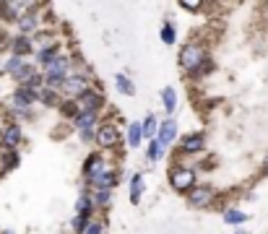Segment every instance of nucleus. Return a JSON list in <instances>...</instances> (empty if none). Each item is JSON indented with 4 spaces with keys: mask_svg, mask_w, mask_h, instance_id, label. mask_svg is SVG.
Listing matches in <instances>:
<instances>
[{
    "mask_svg": "<svg viewBox=\"0 0 268 234\" xmlns=\"http://www.w3.org/2000/svg\"><path fill=\"white\" fill-rule=\"evenodd\" d=\"M214 198H216V193H214V187H209V185H198V187H193V190L188 193V203L195 206V208H203V206L214 203Z\"/></svg>",
    "mask_w": 268,
    "mask_h": 234,
    "instance_id": "obj_4",
    "label": "nucleus"
},
{
    "mask_svg": "<svg viewBox=\"0 0 268 234\" xmlns=\"http://www.w3.org/2000/svg\"><path fill=\"white\" fill-rule=\"evenodd\" d=\"M92 200H94L97 206H109V200H112V193H109V190H94V193H92Z\"/></svg>",
    "mask_w": 268,
    "mask_h": 234,
    "instance_id": "obj_28",
    "label": "nucleus"
},
{
    "mask_svg": "<svg viewBox=\"0 0 268 234\" xmlns=\"http://www.w3.org/2000/svg\"><path fill=\"white\" fill-rule=\"evenodd\" d=\"M162 156V146H159V140H148V161H156V159H159Z\"/></svg>",
    "mask_w": 268,
    "mask_h": 234,
    "instance_id": "obj_30",
    "label": "nucleus"
},
{
    "mask_svg": "<svg viewBox=\"0 0 268 234\" xmlns=\"http://www.w3.org/2000/svg\"><path fill=\"white\" fill-rule=\"evenodd\" d=\"M141 193H143V177L133 174V180H130V203H141Z\"/></svg>",
    "mask_w": 268,
    "mask_h": 234,
    "instance_id": "obj_18",
    "label": "nucleus"
},
{
    "mask_svg": "<svg viewBox=\"0 0 268 234\" xmlns=\"http://www.w3.org/2000/svg\"><path fill=\"white\" fill-rule=\"evenodd\" d=\"M224 221L232 224V226H237V224H242V221H248V216H245L242 211H237V208H229V211H224Z\"/></svg>",
    "mask_w": 268,
    "mask_h": 234,
    "instance_id": "obj_24",
    "label": "nucleus"
},
{
    "mask_svg": "<svg viewBox=\"0 0 268 234\" xmlns=\"http://www.w3.org/2000/svg\"><path fill=\"white\" fill-rule=\"evenodd\" d=\"M180 65L185 70H200L206 65V52H203V47L200 44H185L183 47V52H180Z\"/></svg>",
    "mask_w": 268,
    "mask_h": 234,
    "instance_id": "obj_1",
    "label": "nucleus"
},
{
    "mask_svg": "<svg viewBox=\"0 0 268 234\" xmlns=\"http://www.w3.org/2000/svg\"><path fill=\"white\" fill-rule=\"evenodd\" d=\"M169 185L177 193H190L195 187V172L193 169H174L169 174Z\"/></svg>",
    "mask_w": 268,
    "mask_h": 234,
    "instance_id": "obj_3",
    "label": "nucleus"
},
{
    "mask_svg": "<svg viewBox=\"0 0 268 234\" xmlns=\"http://www.w3.org/2000/svg\"><path fill=\"white\" fill-rule=\"evenodd\" d=\"M174 39H177L174 26H172V23H164V26H162V42L164 44H174Z\"/></svg>",
    "mask_w": 268,
    "mask_h": 234,
    "instance_id": "obj_29",
    "label": "nucleus"
},
{
    "mask_svg": "<svg viewBox=\"0 0 268 234\" xmlns=\"http://www.w3.org/2000/svg\"><path fill=\"white\" fill-rule=\"evenodd\" d=\"M3 44H6V34L0 32V50H3Z\"/></svg>",
    "mask_w": 268,
    "mask_h": 234,
    "instance_id": "obj_34",
    "label": "nucleus"
},
{
    "mask_svg": "<svg viewBox=\"0 0 268 234\" xmlns=\"http://www.w3.org/2000/svg\"><path fill=\"white\" fill-rule=\"evenodd\" d=\"M92 185H94V190H112V187L117 185V172L107 169L104 174H99L97 180H92Z\"/></svg>",
    "mask_w": 268,
    "mask_h": 234,
    "instance_id": "obj_12",
    "label": "nucleus"
},
{
    "mask_svg": "<svg viewBox=\"0 0 268 234\" xmlns=\"http://www.w3.org/2000/svg\"><path fill=\"white\" fill-rule=\"evenodd\" d=\"M263 172L268 174V156H265V161H263Z\"/></svg>",
    "mask_w": 268,
    "mask_h": 234,
    "instance_id": "obj_35",
    "label": "nucleus"
},
{
    "mask_svg": "<svg viewBox=\"0 0 268 234\" xmlns=\"http://www.w3.org/2000/svg\"><path fill=\"white\" fill-rule=\"evenodd\" d=\"M237 234H245V231H237Z\"/></svg>",
    "mask_w": 268,
    "mask_h": 234,
    "instance_id": "obj_36",
    "label": "nucleus"
},
{
    "mask_svg": "<svg viewBox=\"0 0 268 234\" xmlns=\"http://www.w3.org/2000/svg\"><path fill=\"white\" fill-rule=\"evenodd\" d=\"M102 104H104V99H102V94H99V91H83L81 97L76 99L78 112H97Z\"/></svg>",
    "mask_w": 268,
    "mask_h": 234,
    "instance_id": "obj_5",
    "label": "nucleus"
},
{
    "mask_svg": "<svg viewBox=\"0 0 268 234\" xmlns=\"http://www.w3.org/2000/svg\"><path fill=\"white\" fill-rule=\"evenodd\" d=\"M34 26H37V16H34V13H26V16H21V18H18V29L24 32V34L34 32Z\"/></svg>",
    "mask_w": 268,
    "mask_h": 234,
    "instance_id": "obj_25",
    "label": "nucleus"
},
{
    "mask_svg": "<svg viewBox=\"0 0 268 234\" xmlns=\"http://www.w3.org/2000/svg\"><path fill=\"white\" fill-rule=\"evenodd\" d=\"M18 164V154L13 149H6V146H0V169H13Z\"/></svg>",
    "mask_w": 268,
    "mask_h": 234,
    "instance_id": "obj_15",
    "label": "nucleus"
},
{
    "mask_svg": "<svg viewBox=\"0 0 268 234\" xmlns=\"http://www.w3.org/2000/svg\"><path fill=\"white\" fill-rule=\"evenodd\" d=\"M141 138H143V128L138 123H133L130 130H128V146L130 149H138L141 146Z\"/></svg>",
    "mask_w": 268,
    "mask_h": 234,
    "instance_id": "obj_19",
    "label": "nucleus"
},
{
    "mask_svg": "<svg viewBox=\"0 0 268 234\" xmlns=\"http://www.w3.org/2000/svg\"><path fill=\"white\" fill-rule=\"evenodd\" d=\"M102 229H104V226H102V221H92V224L86 226V231H83V234H102Z\"/></svg>",
    "mask_w": 268,
    "mask_h": 234,
    "instance_id": "obj_33",
    "label": "nucleus"
},
{
    "mask_svg": "<svg viewBox=\"0 0 268 234\" xmlns=\"http://www.w3.org/2000/svg\"><path fill=\"white\" fill-rule=\"evenodd\" d=\"M115 83H117V91L123 94V97H133V94H136V86H133V83H130L123 73H117V76H115Z\"/></svg>",
    "mask_w": 268,
    "mask_h": 234,
    "instance_id": "obj_20",
    "label": "nucleus"
},
{
    "mask_svg": "<svg viewBox=\"0 0 268 234\" xmlns=\"http://www.w3.org/2000/svg\"><path fill=\"white\" fill-rule=\"evenodd\" d=\"M203 143H206V140H203V135H200V133L185 135V138H183V151L195 154V151H200V149H203Z\"/></svg>",
    "mask_w": 268,
    "mask_h": 234,
    "instance_id": "obj_16",
    "label": "nucleus"
},
{
    "mask_svg": "<svg viewBox=\"0 0 268 234\" xmlns=\"http://www.w3.org/2000/svg\"><path fill=\"white\" fill-rule=\"evenodd\" d=\"M24 65H26V63H24V57H16V55H13V57L3 65V70H6V73H11V76H18Z\"/></svg>",
    "mask_w": 268,
    "mask_h": 234,
    "instance_id": "obj_23",
    "label": "nucleus"
},
{
    "mask_svg": "<svg viewBox=\"0 0 268 234\" xmlns=\"http://www.w3.org/2000/svg\"><path fill=\"white\" fill-rule=\"evenodd\" d=\"M18 143H21V128L18 125H6L3 128V135H0V146L16 149Z\"/></svg>",
    "mask_w": 268,
    "mask_h": 234,
    "instance_id": "obj_11",
    "label": "nucleus"
},
{
    "mask_svg": "<svg viewBox=\"0 0 268 234\" xmlns=\"http://www.w3.org/2000/svg\"><path fill=\"white\" fill-rule=\"evenodd\" d=\"M92 206H94L92 195L83 193V195L78 198V203H76V214H86V216H88V214H92Z\"/></svg>",
    "mask_w": 268,
    "mask_h": 234,
    "instance_id": "obj_26",
    "label": "nucleus"
},
{
    "mask_svg": "<svg viewBox=\"0 0 268 234\" xmlns=\"http://www.w3.org/2000/svg\"><path fill=\"white\" fill-rule=\"evenodd\" d=\"M29 52H32V39L24 37V34L16 37V39H13V55H16V57H26Z\"/></svg>",
    "mask_w": 268,
    "mask_h": 234,
    "instance_id": "obj_17",
    "label": "nucleus"
},
{
    "mask_svg": "<svg viewBox=\"0 0 268 234\" xmlns=\"http://www.w3.org/2000/svg\"><path fill=\"white\" fill-rule=\"evenodd\" d=\"M143 138H148V140H154L156 138V133H159V125H156V117L154 114H148L146 120H143Z\"/></svg>",
    "mask_w": 268,
    "mask_h": 234,
    "instance_id": "obj_21",
    "label": "nucleus"
},
{
    "mask_svg": "<svg viewBox=\"0 0 268 234\" xmlns=\"http://www.w3.org/2000/svg\"><path fill=\"white\" fill-rule=\"evenodd\" d=\"M180 6L185 11H198L200 6H203V0H180Z\"/></svg>",
    "mask_w": 268,
    "mask_h": 234,
    "instance_id": "obj_32",
    "label": "nucleus"
},
{
    "mask_svg": "<svg viewBox=\"0 0 268 234\" xmlns=\"http://www.w3.org/2000/svg\"><path fill=\"white\" fill-rule=\"evenodd\" d=\"M65 97H73V99H78L83 91H88V78H83V76H68V81L63 83V89H60Z\"/></svg>",
    "mask_w": 268,
    "mask_h": 234,
    "instance_id": "obj_7",
    "label": "nucleus"
},
{
    "mask_svg": "<svg viewBox=\"0 0 268 234\" xmlns=\"http://www.w3.org/2000/svg\"><path fill=\"white\" fill-rule=\"evenodd\" d=\"M39 99L44 104H55V89H42L39 91Z\"/></svg>",
    "mask_w": 268,
    "mask_h": 234,
    "instance_id": "obj_31",
    "label": "nucleus"
},
{
    "mask_svg": "<svg viewBox=\"0 0 268 234\" xmlns=\"http://www.w3.org/2000/svg\"><path fill=\"white\" fill-rule=\"evenodd\" d=\"M97 125V112H78L76 114V128L81 133H92Z\"/></svg>",
    "mask_w": 268,
    "mask_h": 234,
    "instance_id": "obj_13",
    "label": "nucleus"
},
{
    "mask_svg": "<svg viewBox=\"0 0 268 234\" xmlns=\"http://www.w3.org/2000/svg\"><path fill=\"white\" fill-rule=\"evenodd\" d=\"M174 138H177V123H174L172 117H169L167 123H162V125H159V133H156V140H159V146H162V149H169V146L174 143Z\"/></svg>",
    "mask_w": 268,
    "mask_h": 234,
    "instance_id": "obj_9",
    "label": "nucleus"
},
{
    "mask_svg": "<svg viewBox=\"0 0 268 234\" xmlns=\"http://www.w3.org/2000/svg\"><path fill=\"white\" fill-rule=\"evenodd\" d=\"M37 6V0H3L0 3V16H6L8 21H18L21 16L32 13Z\"/></svg>",
    "mask_w": 268,
    "mask_h": 234,
    "instance_id": "obj_2",
    "label": "nucleus"
},
{
    "mask_svg": "<svg viewBox=\"0 0 268 234\" xmlns=\"http://www.w3.org/2000/svg\"><path fill=\"white\" fill-rule=\"evenodd\" d=\"M120 140V130L112 125V123H104V125H99V130H97V143L99 146H104V149H112L115 143Z\"/></svg>",
    "mask_w": 268,
    "mask_h": 234,
    "instance_id": "obj_6",
    "label": "nucleus"
},
{
    "mask_svg": "<svg viewBox=\"0 0 268 234\" xmlns=\"http://www.w3.org/2000/svg\"><path fill=\"white\" fill-rule=\"evenodd\" d=\"M34 99H39V94H37L32 86H21V89L13 94V104H16L18 109H26Z\"/></svg>",
    "mask_w": 268,
    "mask_h": 234,
    "instance_id": "obj_10",
    "label": "nucleus"
},
{
    "mask_svg": "<svg viewBox=\"0 0 268 234\" xmlns=\"http://www.w3.org/2000/svg\"><path fill=\"white\" fill-rule=\"evenodd\" d=\"M88 224H92V219H88L86 214H76V219H73V224H71V226H73V231H76V234H83Z\"/></svg>",
    "mask_w": 268,
    "mask_h": 234,
    "instance_id": "obj_27",
    "label": "nucleus"
},
{
    "mask_svg": "<svg viewBox=\"0 0 268 234\" xmlns=\"http://www.w3.org/2000/svg\"><path fill=\"white\" fill-rule=\"evenodd\" d=\"M107 172V161L99 156V154H92L86 159V164H83V174H86V180L92 182V180H97L99 174H104Z\"/></svg>",
    "mask_w": 268,
    "mask_h": 234,
    "instance_id": "obj_8",
    "label": "nucleus"
},
{
    "mask_svg": "<svg viewBox=\"0 0 268 234\" xmlns=\"http://www.w3.org/2000/svg\"><path fill=\"white\" fill-rule=\"evenodd\" d=\"M162 104H164V109H167L169 114L174 112V107H177V94H174V89L167 86V89L162 91Z\"/></svg>",
    "mask_w": 268,
    "mask_h": 234,
    "instance_id": "obj_22",
    "label": "nucleus"
},
{
    "mask_svg": "<svg viewBox=\"0 0 268 234\" xmlns=\"http://www.w3.org/2000/svg\"><path fill=\"white\" fill-rule=\"evenodd\" d=\"M57 57H60V55H57V44H47V47H42V50L37 52V63H42L44 68L52 65Z\"/></svg>",
    "mask_w": 268,
    "mask_h": 234,
    "instance_id": "obj_14",
    "label": "nucleus"
}]
</instances>
